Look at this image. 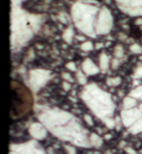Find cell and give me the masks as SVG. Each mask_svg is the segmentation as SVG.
Returning a JSON list of instances; mask_svg holds the SVG:
<instances>
[{"instance_id":"obj_6","label":"cell","mask_w":142,"mask_h":154,"mask_svg":"<svg viewBox=\"0 0 142 154\" xmlns=\"http://www.w3.org/2000/svg\"><path fill=\"white\" fill-rule=\"evenodd\" d=\"M48 133L49 131L41 122H33L29 125V134L36 141L45 140L47 135H48Z\"/></svg>"},{"instance_id":"obj_17","label":"cell","mask_w":142,"mask_h":154,"mask_svg":"<svg viewBox=\"0 0 142 154\" xmlns=\"http://www.w3.org/2000/svg\"><path fill=\"white\" fill-rule=\"evenodd\" d=\"M81 48H82L83 50H91L92 49V43H91V42H87V43L82 45Z\"/></svg>"},{"instance_id":"obj_12","label":"cell","mask_w":142,"mask_h":154,"mask_svg":"<svg viewBox=\"0 0 142 154\" xmlns=\"http://www.w3.org/2000/svg\"><path fill=\"white\" fill-rule=\"evenodd\" d=\"M83 119H84V121H86V123H87L88 125H90V126L94 125L93 120H92V118H91L89 114H84V116H83Z\"/></svg>"},{"instance_id":"obj_7","label":"cell","mask_w":142,"mask_h":154,"mask_svg":"<svg viewBox=\"0 0 142 154\" xmlns=\"http://www.w3.org/2000/svg\"><path fill=\"white\" fill-rule=\"evenodd\" d=\"M49 77L48 71L42 70H36L31 71V75H30V83L35 90H38L46 83V81Z\"/></svg>"},{"instance_id":"obj_20","label":"cell","mask_w":142,"mask_h":154,"mask_svg":"<svg viewBox=\"0 0 142 154\" xmlns=\"http://www.w3.org/2000/svg\"><path fill=\"white\" fill-rule=\"evenodd\" d=\"M63 88H65L66 91H68L70 89V84H68V82H65V83H63Z\"/></svg>"},{"instance_id":"obj_10","label":"cell","mask_w":142,"mask_h":154,"mask_svg":"<svg viewBox=\"0 0 142 154\" xmlns=\"http://www.w3.org/2000/svg\"><path fill=\"white\" fill-rule=\"evenodd\" d=\"M108 62H109V60H108V57L106 56V54H102L100 58V66L101 68L103 69V70H106L108 68Z\"/></svg>"},{"instance_id":"obj_14","label":"cell","mask_w":142,"mask_h":154,"mask_svg":"<svg viewBox=\"0 0 142 154\" xmlns=\"http://www.w3.org/2000/svg\"><path fill=\"white\" fill-rule=\"evenodd\" d=\"M77 77H78V81L80 82V84H84L86 82H87V79H86V77H84L81 72H78V75H77Z\"/></svg>"},{"instance_id":"obj_8","label":"cell","mask_w":142,"mask_h":154,"mask_svg":"<svg viewBox=\"0 0 142 154\" xmlns=\"http://www.w3.org/2000/svg\"><path fill=\"white\" fill-rule=\"evenodd\" d=\"M82 68H83V71L87 74H96L98 71H99L98 68L94 66V63L89 59L84 60V62H83V64H82Z\"/></svg>"},{"instance_id":"obj_2","label":"cell","mask_w":142,"mask_h":154,"mask_svg":"<svg viewBox=\"0 0 142 154\" xmlns=\"http://www.w3.org/2000/svg\"><path fill=\"white\" fill-rule=\"evenodd\" d=\"M81 98L91 112L108 129H115L117 125V120L115 119V104L109 93L96 84H89L82 90Z\"/></svg>"},{"instance_id":"obj_15","label":"cell","mask_w":142,"mask_h":154,"mask_svg":"<svg viewBox=\"0 0 142 154\" xmlns=\"http://www.w3.org/2000/svg\"><path fill=\"white\" fill-rule=\"evenodd\" d=\"M125 153L127 154H138L137 151L133 150V147H130V146H125Z\"/></svg>"},{"instance_id":"obj_21","label":"cell","mask_w":142,"mask_h":154,"mask_svg":"<svg viewBox=\"0 0 142 154\" xmlns=\"http://www.w3.org/2000/svg\"><path fill=\"white\" fill-rule=\"evenodd\" d=\"M63 78L67 79V80H69V81H72V78L70 77V75H68L67 73H63Z\"/></svg>"},{"instance_id":"obj_18","label":"cell","mask_w":142,"mask_h":154,"mask_svg":"<svg viewBox=\"0 0 142 154\" xmlns=\"http://www.w3.org/2000/svg\"><path fill=\"white\" fill-rule=\"evenodd\" d=\"M131 50L133 51V52H137V53H138V52H141V51H142L141 48H140L139 46H137V45H135V46H132L131 47Z\"/></svg>"},{"instance_id":"obj_1","label":"cell","mask_w":142,"mask_h":154,"mask_svg":"<svg viewBox=\"0 0 142 154\" xmlns=\"http://www.w3.org/2000/svg\"><path fill=\"white\" fill-rule=\"evenodd\" d=\"M39 122L49 133L73 146L91 147L90 134L72 113L58 108H42L38 113Z\"/></svg>"},{"instance_id":"obj_4","label":"cell","mask_w":142,"mask_h":154,"mask_svg":"<svg viewBox=\"0 0 142 154\" xmlns=\"http://www.w3.org/2000/svg\"><path fill=\"white\" fill-rule=\"evenodd\" d=\"M12 106H11V119L18 120L27 116L32 110L33 97L31 91L19 81L12 80Z\"/></svg>"},{"instance_id":"obj_22","label":"cell","mask_w":142,"mask_h":154,"mask_svg":"<svg viewBox=\"0 0 142 154\" xmlns=\"http://www.w3.org/2000/svg\"><path fill=\"white\" fill-rule=\"evenodd\" d=\"M135 74H137V77H142V69H139V70L135 72Z\"/></svg>"},{"instance_id":"obj_23","label":"cell","mask_w":142,"mask_h":154,"mask_svg":"<svg viewBox=\"0 0 142 154\" xmlns=\"http://www.w3.org/2000/svg\"><path fill=\"white\" fill-rule=\"evenodd\" d=\"M106 139H107V140H110V139H111V134H107V135H106Z\"/></svg>"},{"instance_id":"obj_16","label":"cell","mask_w":142,"mask_h":154,"mask_svg":"<svg viewBox=\"0 0 142 154\" xmlns=\"http://www.w3.org/2000/svg\"><path fill=\"white\" fill-rule=\"evenodd\" d=\"M115 57H118V58H120V57H122V48L120 46H118L117 48H115Z\"/></svg>"},{"instance_id":"obj_3","label":"cell","mask_w":142,"mask_h":154,"mask_svg":"<svg viewBox=\"0 0 142 154\" xmlns=\"http://www.w3.org/2000/svg\"><path fill=\"white\" fill-rule=\"evenodd\" d=\"M120 119L129 133H142V87L132 90L123 99Z\"/></svg>"},{"instance_id":"obj_9","label":"cell","mask_w":142,"mask_h":154,"mask_svg":"<svg viewBox=\"0 0 142 154\" xmlns=\"http://www.w3.org/2000/svg\"><path fill=\"white\" fill-rule=\"evenodd\" d=\"M90 143H91V146L100 147V146H102V144H103V140H102V137H101L100 135H98L97 133L91 132V134H90Z\"/></svg>"},{"instance_id":"obj_5","label":"cell","mask_w":142,"mask_h":154,"mask_svg":"<svg viewBox=\"0 0 142 154\" xmlns=\"http://www.w3.org/2000/svg\"><path fill=\"white\" fill-rule=\"evenodd\" d=\"M9 154H47L39 141L30 140L21 143H11Z\"/></svg>"},{"instance_id":"obj_11","label":"cell","mask_w":142,"mask_h":154,"mask_svg":"<svg viewBox=\"0 0 142 154\" xmlns=\"http://www.w3.org/2000/svg\"><path fill=\"white\" fill-rule=\"evenodd\" d=\"M65 150H66L67 154H77V149L76 146H73L71 144H68V145H65Z\"/></svg>"},{"instance_id":"obj_13","label":"cell","mask_w":142,"mask_h":154,"mask_svg":"<svg viewBox=\"0 0 142 154\" xmlns=\"http://www.w3.org/2000/svg\"><path fill=\"white\" fill-rule=\"evenodd\" d=\"M120 82H121V79H120V78L109 79V80H108V84H109V85H118Z\"/></svg>"},{"instance_id":"obj_19","label":"cell","mask_w":142,"mask_h":154,"mask_svg":"<svg viewBox=\"0 0 142 154\" xmlns=\"http://www.w3.org/2000/svg\"><path fill=\"white\" fill-rule=\"evenodd\" d=\"M67 68H68V69H70V70H76L74 63H68V64H67Z\"/></svg>"}]
</instances>
